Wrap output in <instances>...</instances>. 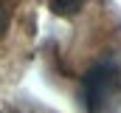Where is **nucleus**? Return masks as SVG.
<instances>
[{
  "label": "nucleus",
  "instance_id": "f257e3e1",
  "mask_svg": "<svg viewBox=\"0 0 121 113\" xmlns=\"http://www.w3.org/2000/svg\"><path fill=\"white\" fill-rule=\"evenodd\" d=\"M82 88H85V108H87V113H101L104 105L110 102V96L121 88V71L113 62L96 65L93 71H87Z\"/></svg>",
  "mask_w": 121,
  "mask_h": 113
},
{
  "label": "nucleus",
  "instance_id": "f03ea898",
  "mask_svg": "<svg viewBox=\"0 0 121 113\" xmlns=\"http://www.w3.org/2000/svg\"><path fill=\"white\" fill-rule=\"evenodd\" d=\"M48 3H51L54 14H62V17H70V14H76V11L85 6V0H48Z\"/></svg>",
  "mask_w": 121,
  "mask_h": 113
},
{
  "label": "nucleus",
  "instance_id": "7ed1b4c3",
  "mask_svg": "<svg viewBox=\"0 0 121 113\" xmlns=\"http://www.w3.org/2000/svg\"><path fill=\"white\" fill-rule=\"evenodd\" d=\"M9 28V11H6V3L0 0V34Z\"/></svg>",
  "mask_w": 121,
  "mask_h": 113
}]
</instances>
